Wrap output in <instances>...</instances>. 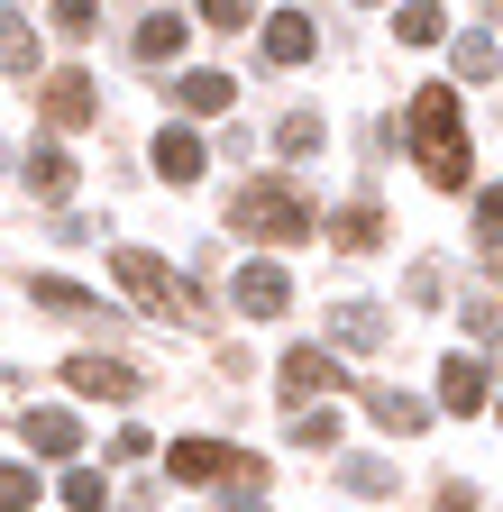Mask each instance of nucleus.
Listing matches in <instances>:
<instances>
[{"label":"nucleus","instance_id":"nucleus-15","mask_svg":"<svg viewBox=\"0 0 503 512\" xmlns=\"http://www.w3.org/2000/svg\"><path fill=\"white\" fill-rule=\"evenodd\" d=\"M174 101L193 110V119H220V110H229L238 92H229V74H183V83H174Z\"/></svg>","mask_w":503,"mask_h":512},{"label":"nucleus","instance_id":"nucleus-14","mask_svg":"<svg viewBox=\"0 0 503 512\" xmlns=\"http://www.w3.org/2000/svg\"><path fill=\"white\" fill-rule=\"evenodd\" d=\"M330 330H339V348H385V339H394V320L375 311V302H348V311L330 320Z\"/></svg>","mask_w":503,"mask_h":512},{"label":"nucleus","instance_id":"nucleus-22","mask_svg":"<svg viewBox=\"0 0 503 512\" xmlns=\"http://www.w3.org/2000/svg\"><path fill=\"white\" fill-rule=\"evenodd\" d=\"M394 37H403V46H439V37H449V19H439L430 0H412V10L394 19Z\"/></svg>","mask_w":503,"mask_h":512},{"label":"nucleus","instance_id":"nucleus-24","mask_svg":"<svg viewBox=\"0 0 503 512\" xmlns=\"http://www.w3.org/2000/svg\"><path fill=\"white\" fill-rule=\"evenodd\" d=\"M449 64H458L467 83H485V74H494L503 55H494V37H458V46H449Z\"/></svg>","mask_w":503,"mask_h":512},{"label":"nucleus","instance_id":"nucleus-28","mask_svg":"<svg viewBox=\"0 0 503 512\" xmlns=\"http://www.w3.org/2000/svg\"><path fill=\"white\" fill-rule=\"evenodd\" d=\"M37 503V467H0V512H28Z\"/></svg>","mask_w":503,"mask_h":512},{"label":"nucleus","instance_id":"nucleus-10","mask_svg":"<svg viewBox=\"0 0 503 512\" xmlns=\"http://www.w3.org/2000/svg\"><path fill=\"white\" fill-rule=\"evenodd\" d=\"M183 37H193V19H183V10H156V19L138 28V64H174Z\"/></svg>","mask_w":503,"mask_h":512},{"label":"nucleus","instance_id":"nucleus-33","mask_svg":"<svg viewBox=\"0 0 503 512\" xmlns=\"http://www.w3.org/2000/svg\"><path fill=\"white\" fill-rule=\"evenodd\" d=\"M494 412H503V403H494Z\"/></svg>","mask_w":503,"mask_h":512},{"label":"nucleus","instance_id":"nucleus-29","mask_svg":"<svg viewBox=\"0 0 503 512\" xmlns=\"http://www.w3.org/2000/svg\"><path fill=\"white\" fill-rule=\"evenodd\" d=\"M476 247H503V183H485V202H476Z\"/></svg>","mask_w":503,"mask_h":512},{"label":"nucleus","instance_id":"nucleus-7","mask_svg":"<svg viewBox=\"0 0 503 512\" xmlns=\"http://www.w3.org/2000/svg\"><path fill=\"white\" fill-rule=\"evenodd\" d=\"M65 384H74V394H101V403H129V394H138V375L119 366V357H74Z\"/></svg>","mask_w":503,"mask_h":512},{"label":"nucleus","instance_id":"nucleus-32","mask_svg":"<svg viewBox=\"0 0 503 512\" xmlns=\"http://www.w3.org/2000/svg\"><path fill=\"white\" fill-rule=\"evenodd\" d=\"M430 512H476V494H467V485H439V503H430Z\"/></svg>","mask_w":503,"mask_h":512},{"label":"nucleus","instance_id":"nucleus-8","mask_svg":"<svg viewBox=\"0 0 503 512\" xmlns=\"http://www.w3.org/2000/svg\"><path fill=\"white\" fill-rule=\"evenodd\" d=\"M238 311H257V320H275L284 302H293V284H284V266H238Z\"/></svg>","mask_w":503,"mask_h":512},{"label":"nucleus","instance_id":"nucleus-9","mask_svg":"<svg viewBox=\"0 0 503 512\" xmlns=\"http://www.w3.org/2000/svg\"><path fill=\"white\" fill-rule=\"evenodd\" d=\"M37 110H46L55 128H83L101 101H92V83H83V74H46V101H37Z\"/></svg>","mask_w":503,"mask_h":512},{"label":"nucleus","instance_id":"nucleus-2","mask_svg":"<svg viewBox=\"0 0 503 512\" xmlns=\"http://www.w3.org/2000/svg\"><path fill=\"white\" fill-rule=\"evenodd\" d=\"M110 266H119V284H129V302H138L147 320H165V330H193V320H202V293L183 284L165 256H147V247H110Z\"/></svg>","mask_w":503,"mask_h":512},{"label":"nucleus","instance_id":"nucleus-19","mask_svg":"<svg viewBox=\"0 0 503 512\" xmlns=\"http://www.w3.org/2000/svg\"><path fill=\"white\" fill-rule=\"evenodd\" d=\"M220 494H229V512H266V467H257V458H238V467L220 476Z\"/></svg>","mask_w":503,"mask_h":512},{"label":"nucleus","instance_id":"nucleus-23","mask_svg":"<svg viewBox=\"0 0 503 512\" xmlns=\"http://www.w3.org/2000/svg\"><path fill=\"white\" fill-rule=\"evenodd\" d=\"M275 147H284V156H311V147H321V110H284Z\"/></svg>","mask_w":503,"mask_h":512},{"label":"nucleus","instance_id":"nucleus-31","mask_svg":"<svg viewBox=\"0 0 503 512\" xmlns=\"http://www.w3.org/2000/svg\"><path fill=\"white\" fill-rule=\"evenodd\" d=\"M348 485H357V494H385L394 476H385V467H375V458H348Z\"/></svg>","mask_w":503,"mask_h":512},{"label":"nucleus","instance_id":"nucleus-25","mask_svg":"<svg viewBox=\"0 0 503 512\" xmlns=\"http://www.w3.org/2000/svg\"><path fill=\"white\" fill-rule=\"evenodd\" d=\"M46 19H55V37H92L101 28V0H55Z\"/></svg>","mask_w":503,"mask_h":512},{"label":"nucleus","instance_id":"nucleus-5","mask_svg":"<svg viewBox=\"0 0 503 512\" xmlns=\"http://www.w3.org/2000/svg\"><path fill=\"white\" fill-rule=\"evenodd\" d=\"M339 384H348V375H339L330 348H284V394H293L302 412H311V394H339Z\"/></svg>","mask_w":503,"mask_h":512},{"label":"nucleus","instance_id":"nucleus-13","mask_svg":"<svg viewBox=\"0 0 503 512\" xmlns=\"http://www.w3.org/2000/svg\"><path fill=\"white\" fill-rule=\"evenodd\" d=\"M28 448H37V458H74V448H83V421L74 412H28Z\"/></svg>","mask_w":503,"mask_h":512},{"label":"nucleus","instance_id":"nucleus-17","mask_svg":"<svg viewBox=\"0 0 503 512\" xmlns=\"http://www.w3.org/2000/svg\"><path fill=\"white\" fill-rule=\"evenodd\" d=\"M366 412H375V421H385L394 439H412V430L430 421V403H412V394H394V384H385V394H366Z\"/></svg>","mask_w":503,"mask_h":512},{"label":"nucleus","instance_id":"nucleus-16","mask_svg":"<svg viewBox=\"0 0 503 512\" xmlns=\"http://www.w3.org/2000/svg\"><path fill=\"white\" fill-rule=\"evenodd\" d=\"M266 55H275V64H302V55H311V19H302V10H275V19H266Z\"/></svg>","mask_w":503,"mask_h":512},{"label":"nucleus","instance_id":"nucleus-11","mask_svg":"<svg viewBox=\"0 0 503 512\" xmlns=\"http://www.w3.org/2000/svg\"><path fill=\"white\" fill-rule=\"evenodd\" d=\"M156 174L165 183H193L202 174V138H193V128H156Z\"/></svg>","mask_w":503,"mask_h":512},{"label":"nucleus","instance_id":"nucleus-1","mask_svg":"<svg viewBox=\"0 0 503 512\" xmlns=\"http://www.w3.org/2000/svg\"><path fill=\"white\" fill-rule=\"evenodd\" d=\"M403 147H412V165H421L439 192L467 183V119H458V92H449V83L412 92V110H403Z\"/></svg>","mask_w":503,"mask_h":512},{"label":"nucleus","instance_id":"nucleus-6","mask_svg":"<svg viewBox=\"0 0 503 512\" xmlns=\"http://www.w3.org/2000/svg\"><path fill=\"white\" fill-rule=\"evenodd\" d=\"M165 467H174L183 485H220V476L238 467V448H220V439H174V448H165Z\"/></svg>","mask_w":503,"mask_h":512},{"label":"nucleus","instance_id":"nucleus-18","mask_svg":"<svg viewBox=\"0 0 503 512\" xmlns=\"http://www.w3.org/2000/svg\"><path fill=\"white\" fill-rule=\"evenodd\" d=\"M28 64H37V28L19 10H0V74H28Z\"/></svg>","mask_w":503,"mask_h":512},{"label":"nucleus","instance_id":"nucleus-3","mask_svg":"<svg viewBox=\"0 0 503 512\" xmlns=\"http://www.w3.org/2000/svg\"><path fill=\"white\" fill-rule=\"evenodd\" d=\"M229 220L247 229V238H266V247H302L311 238V202L284 183V174H266V183H247L238 202H229Z\"/></svg>","mask_w":503,"mask_h":512},{"label":"nucleus","instance_id":"nucleus-12","mask_svg":"<svg viewBox=\"0 0 503 512\" xmlns=\"http://www.w3.org/2000/svg\"><path fill=\"white\" fill-rule=\"evenodd\" d=\"M28 192H37V202H65V192H74V156L65 147H28Z\"/></svg>","mask_w":503,"mask_h":512},{"label":"nucleus","instance_id":"nucleus-30","mask_svg":"<svg viewBox=\"0 0 503 512\" xmlns=\"http://www.w3.org/2000/svg\"><path fill=\"white\" fill-rule=\"evenodd\" d=\"M247 10H257V0H202V19H211V28H247Z\"/></svg>","mask_w":503,"mask_h":512},{"label":"nucleus","instance_id":"nucleus-27","mask_svg":"<svg viewBox=\"0 0 503 512\" xmlns=\"http://www.w3.org/2000/svg\"><path fill=\"white\" fill-rule=\"evenodd\" d=\"M65 503H74V512H110V485H101L92 467H74V476H65Z\"/></svg>","mask_w":503,"mask_h":512},{"label":"nucleus","instance_id":"nucleus-21","mask_svg":"<svg viewBox=\"0 0 503 512\" xmlns=\"http://www.w3.org/2000/svg\"><path fill=\"white\" fill-rule=\"evenodd\" d=\"M28 302H37V311H101V302H92L83 284H65V275H28Z\"/></svg>","mask_w":503,"mask_h":512},{"label":"nucleus","instance_id":"nucleus-26","mask_svg":"<svg viewBox=\"0 0 503 512\" xmlns=\"http://www.w3.org/2000/svg\"><path fill=\"white\" fill-rule=\"evenodd\" d=\"M293 439L302 448H339V412L321 403V412H293Z\"/></svg>","mask_w":503,"mask_h":512},{"label":"nucleus","instance_id":"nucleus-4","mask_svg":"<svg viewBox=\"0 0 503 512\" xmlns=\"http://www.w3.org/2000/svg\"><path fill=\"white\" fill-rule=\"evenodd\" d=\"M485 394H494L485 357H467V348H458V357H439V412H458V421H467V412H485Z\"/></svg>","mask_w":503,"mask_h":512},{"label":"nucleus","instance_id":"nucleus-20","mask_svg":"<svg viewBox=\"0 0 503 512\" xmlns=\"http://www.w3.org/2000/svg\"><path fill=\"white\" fill-rule=\"evenodd\" d=\"M330 247H385V211H366V202L339 211V220H330Z\"/></svg>","mask_w":503,"mask_h":512}]
</instances>
